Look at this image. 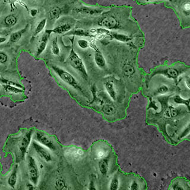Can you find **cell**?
Returning <instances> with one entry per match:
<instances>
[{
    "label": "cell",
    "mask_w": 190,
    "mask_h": 190,
    "mask_svg": "<svg viewBox=\"0 0 190 190\" xmlns=\"http://www.w3.org/2000/svg\"><path fill=\"white\" fill-rule=\"evenodd\" d=\"M68 61L71 67L78 71L81 75L82 77L85 80L88 79V74L85 64L76 52L73 47L71 48V51L68 56Z\"/></svg>",
    "instance_id": "obj_1"
},
{
    "label": "cell",
    "mask_w": 190,
    "mask_h": 190,
    "mask_svg": "<svg viewBox=\"0 0 190 190\" xmlns=\"http://www.w3.org/2000/svg\"><path fill=\"white\" fill-rule=\"evenodd\" d=\"M52 68L53 71L56 72V74L60 77V79L63 80L64 82H65L71 87L82 92V89L79 83L70 72L56 65H53L52 67Z\"/></svg>",
    "instance_id": "obj_2"
},
{
    "label": "cell",
    "mask_w": 190,
    "mask_h": 190,
    "mask_svg": "<svg viewBox=\"0 0 190 190\" xmlns=\"http://www.w3.org/2000/svg\"><path fill=\"white\" fill-rule=\"evenodd\" d=\"M28 171L31 181L36 186L39 182V172L36 161L32 156H28Z\"/></svg>",
    "instance_id": "obj_3"
},
{
    "label": "cell",
    "mask_w": 190,
    "mask_h": 190,
    "mask_svg": "<svg viewBox=\"0 0 190 190\" xmlns=\"http://www.w3.org/2000/svg\"><path fill=\"white\" fill-rule=\"evenodd\" d=\"M98 25L102 28L107 30H117L121 27V24L115 17L108 16L102 18L99 22Z\"/></svg>",
    "instance_id": "obj_4"
},
{
    "label": "cell",
    "mask_w": 190,
    "mask_h": 190,
    "mask_svg": "<svg viewBox=\"0 0 190 190\" xmlns=\"http://www.w3.org/2000/svg\"><path fill=\"white\" fill-rule=\"evenodd\" d=\"M185 71V69H178L174 67H169L166 68L165 69L162 70H158L156 71H154L152 74L151 77H154L155 75L160 74L164 76L168 79H172L176 80L180 74H181L184 71Z\"/></svg>",
    "instance_id": "obj_5"
},
{
    "label": "cell",
    "mask_w": 190,
    "mask_h": 190,
    "mask_svg": "<svg viewBox=\"0 0 190 190\" xmlns=\"http://www.w3.org/2000/svg\"><path fill=\"white\" fill-rule=\"evenodd\" d=\"M35 139L36 142H38L42 146L47 147L48 149L51 151H56V146L55 143L53 142L52 138H50V137L46 133L42 131L36 132Z\"/></svg>",
    "instance_id": "obj_6"
},
{
    "label": "cell",
    "mask_w": 190,
    "mask_h": 190,
    "mask_svg": "<svg viewBox=\"0 0 190 190\" xmlns=\"http://www.w3.org/2000/svg\"><path fill=\"white\" fill-rule=\"evenodd\" d=\"M32 146L36 153L39 156L40 158L43 159L47 162H51L52 160V158L51 154L50 153L49 151L45 147V146L36 142H32Z\"/></svg>",
    "instance_id": "obj_7"
},
{
    "label": "cell",
    "mask_w": 190,
    "mask_h": 190,
    "mask_svg": "<svg viewBox=\"0 0 190 190\" xmlns=\"http://www.w3.org/2000/svg\"><path fill=\"white\" fill-rule=\"evenodd\" d=\"M32 134H33L32 130H31L28 131L27 132H26L23 137L20 143L19 144V149L21 152L22 156L23 158L24 157V155L31 144V140H32Z\"/></svg>",
    "instance_id": "obj_8"
},
{
    "label": "cell",
    "mask_w": 190,
    "mask_h": 190,
    "mask_svg": "<svg viewBox=\"0 0 190 190\" xmlns=\"http://www.w3.org/2000/svg\"><path fill=\"white\" fill-rule=\"evenodd\" d=\"M51 33L49 30H46L45 33L43 35L41 39L40 40L38 46H37V51L36 52V56H39L44 52L47 47L48 40L49 39V37Z\"/></svg>",
    "instance_id": "obj_9"
},
{
    "label": "cell",
    "mask_w": 190,
    "mask_h": 190,
    "mask_svg": "<svg viewBox=\"0 0 190 190\" xmlns=\"http://www.w3.org/2000/svg\"><path fill=\"white\" fill-rule=\"evenodd\" d=\"M75 11L77 13L89 16H99L103 12V11L101 9L91 8L88 7H80L76 8Z\"/></svg>",
    "instance_id": "obj_10"
},
{
    "label": "cell",
    "mask_w": 190,
    "mask_h": 190,
    "mask_svg": "<svg viewBox=\"0 0 190 190\" xmlns=\"http://www.w3.org/2000/svg\"><path fill=\"white\" fill-rule=\"evenodd\" d=\"M65 36H77L80 37H90L95 38V36L92 35L90 31L85 30L83 29H77L71 30L69 32L65 33Z\"/></svg>",
    "instance_id": "obj_11"
},
{
    "label": "cell",
    "mask_w": 190,
    "mask_h": 190,
    "mask_svg": "<svg viewBox=\"0 0 190 190\" xmlns=\"http://www.w3.org/2000/svg\"><path fill=\"white\" fill-rule=\"evenodd\" d=\"M95 51V56H94V60L96 65L100 68H105L106 65V60L104 58L102 52L100 51L98 48L94 49Z\"/></svg>",
    "instance_id": "obj_12"
},
{
    "label": "cell",
    "mask_w": 190,
    "mask_h": 190,
    "mask_svg": "<svg viewBox=\"0 0 190 190\" xmlns=\"http://www.w3.org/2000/svg\"><path fill=\"white\" fill-rule=\"evenodd\" d=\"M107 38H110V39H115L118 40L121 42H128L132 39V38L124 34L119 33L117 32H109Z\"/></svg>",
    "instance_id": "obj_13"
},
{
    "label": "cell",
    "mask_w": 190,
    "mask_h": 190,
    "mask_svg": "<svg viewBox=\"0 0 190 190\" xmlns=\"http://www.w3.org/2000/svg\"><path fill=\"white\" fill-rule=\"evenodd\" d=\"M72 29V25L69 23H64L56 26L54 29L49 30L51 33H54L57 34H63L66 33Z\"/></svg>",
    "instance_id": "obj_14"
},
{
    "label": "cell",
    "mask_w": 190,
    "mask_h": 190,
    "mask_svg": "<svg viewBox=\"0 0 190 190\" xmlns=\"http://www.w3.org/2000/svg\"><path fill=\"white\" fill-rule=\"evenodd\" d=\"M104 85L108 95L110 96V97L114 101H115L117 98V93L114 88V85L113 82L110 80H107L105 82Z\"/></svg>",
    "instance_id": "obj_15"
},
{
    "label": "cell",
    "mask_w": 190,
    "mask_h": 190,
    "mask_svg": "<svg viewBox=\"0 0 190 190\" xmlns=\"http://www.w3.org/2000/svg\"><path fill=\"white\" fill-rule=\"evenodd\" d=\"M17 172H18V165L14 166L12 173L10 175L8 179V185L13 188H15L16 182L17 180Z\"/></svg>",
    "instance_id": "obj_16"
},
{
    "label": "cell",
    "mask_w": 190,
    "mask_h": 190,
    "mask_svg": "<svg viewBox=\"0 0 190 190\" xmlns=\"http://www.w3.org/2000/svg\"><path fill=\"white\" fill-rule=\"evenodd\" d=\"M2 87L6 92L10 93V94L17 95V94L22 93L23 92V90L22 89L19 88L16 86H11V85H8L3 84Z\"/></svg>",
    "instance_id": "obj_17"
},
{
    "label": "cell",
    "mask_w": 190,
    "mask_h": 190,
    "mask_svg": "<svg viewBox=\"0 0 190 190\" xmlns=\"http://www.w3.org/2000/svg\"><path fill=\"white\" fill-rule=\"evenodd\" d=\"M27 27H26L25 28H24L23 29L17 32H14L13 33L10 37V41L12 43H16L19 41V40L21 39L23 34L24 32L26 31Z\"/></svg>",
    "instance_id": "obj_18"
},
{
    "label": "cell",
    "mask_w": 190,
    "mask_h": 190,
    "mask_svg": "<svg viewBox=\"0 0 190 190\" xmlns=\"http://www.w3.org/2000/svg\"><path fill=\"white\" fill-rule=\"evenodd\" d=\"M122 71L126 77H131L134 74L135 70L133 65H131V64L127 63L124 65L122 68Z\"/></svg>",
    "instance_id": "obj_19"
},
{
    "label": "cell",
    "mask_w": 190,
    "mask_h": 190,
    "mask_svg": "<svg viewBox=\"0 0 190 190\" xmlns=\"http://www.w3.org/2000/svg\"><path fill=\"white\" fill-rule=\"evenodd\" d=\"M99 167L101 173L103 175H105L107 174L109 169L108 165V160L107 159L103 158L101 159L99 163Z\"/></svg>",
    "instance_id": "obj_20"
},
{
    "label": "cell",
    "mask_w": 190,
    "mask_h": 190,
    "mask_svg": "<svg viewBox=\"0 0 190 190\" xmlns=\"http://www.w3.org/2000/svg\"><path fill=\"white\" fill-rule=\"evenodd\" d=\"M4 22L7 27H13L17 23V18L14 15H8L6 17Z\"/></svg>",
    "instance_id": "obj_21"
},
{
    "label": "cell",
    "mask_w": 190,
    "mask_h": 190,
    "mask_svg": "<svg viewBox=\"0 0 190 190\" xmlns=\"http://www.w3.org/2000/svg\"><path fill=\"white\" fill-rule=\"evenodd\" d=\"M61 9L58 7H53L49 11V17L51 19H58L61 14Z\"/></svg>",
    "instance_id": "obj_22"
},
{
    "label": "cell",
    "mask_w": 190,
    "mask_h": 190,
    "mask_svg": "<svg viewBox=\"0 0 190 190\" xmlns=\"http://www.w3.org/2000/svg\"><path fill=\"white\" fill-rule=\"evenodd\" d=\"M47 19H43L41 21H40L39 23L38 24V25H37V26L35 29V33H34L35 36L39 34L40 33L42 32V31L45 29L46 24H47Z\"/></svg>",
    "instance_id": "obj_23"
},
{
    "label": "cell",
    "mask_w": 190,
    "mask_h": 190,
    "mask_svg": "<svg viewBox=\"0 0 190 190\" xmlns=\"http://www.w3.org/2000/svg\"><path fill=\"white\" fill-rule=\"evenodd\" d=\"M52 52L54 56H58L60 54V48L58 44V38H56L52 42Z\"/></svg>",
    "instance_id": "obj_24"
},
{
    "label": "cell",
    "mask_w": 190,
    "mask_h": 190,
    "mask_svg": "<svg viewBox=\"0 0 190 190\" xmlns=\"http://www.w3.org/2000/svg\"><path fill=\"white\" fill-rule=\"evenodd\" d=\"M1 81L2 83V84H5V85H11V86H16L20 89H23V86L19 84V83L16 82L14 81H11L10 80L6 79H2L1 80Z\"/></svg>",
    "instance_id": "obj_25"
},
{
    "label": "cell",
    "mask_w": 190,
    "mask_h": 190,
    "mask_svg": "<svg viewBox=\"0 0 190 190\" xmlns=\"http://www.w3.org/2000/svg\"><path fill=\"white\" fill-rule=\"evenodd\" d=\"M175 102L178 104H184L186 106H187L188 108H189V104H190V101L189 99H184L181 97L180 96H175L174 99Z\"/></svg>",
    "instance_id": "obj_26"
},
{
    "label": "cell",
    "mask_w": 190,
    "mask_h": 190,
    "mask_svg": "<svg viewBox=\"0 0 190 190\" xmlns=\"http://www.w3.org/2000/svg\"><path fill=\"white\" fill-rule=\"evenodd\" d=\"M68 153L73 158H78L79 156H82L83 154V151L81 149H71L68 151Z\"/></svg>",
    "instance_id": "obj_27"
},
{
    "label": "cell",
    "mask_w": 190,
    "mask_h": 190,
    "mask_svg": "<svg viewBox=\"0 0 190 190\" xmlns=\"http://www.w3.org/2000/svg\"><path fill=\"white\" fill-rule=\"evenodd\" d=\"M77 45L81 49H86L90 47V42L86 39H79L77 41Z\"/></svg>",
    "instance_id": "obj_28"
},
{
    "label": "cell",
    "mask_w": 190,
    "mask_h": 190,
    "mask_svg": "<svg viewBox=\"0 0 190 190\" xmlns=\"http://www.w3.org/2000/svg\"><path fill=\"white\" fill-rule=\"evenodd\" d=\"M110 190H117L119 188V180L117 176H115L111 180L110 184Z\"/></svg>",
    "instance_id": "obj_29"
},
{
    "label": "cell",
    "mask_w": 190,
    "mask_h": 190,
    "mask_svg": "<svg viewBox=\"0 0 190 190\" xmlns=\"http://www.w3.org/2000/svg\"><path fill=\"white\" fill-rule=\"evenodd\" d=\"M103 112L107 115H111L114 112V108L111 105H106L103 107Z\"/></svg>",
    "instance_id": "obj_30"
},
{
    "label": "cell",
    "mask_w": 190,
    "mask_h": 190,
    "mask_svg": "<svg viewBox=\"0 0 190 190\" xmlns=\"http://www.w3.org/2000/svg\"><path fill=\"white\" fill-rule=\"evenodd\" d=\"M158 93L160 95H163L169 92V88L166 85H161L158 89Z\"/></svg>",
    "instance_id": "obj_31"
},
{
    "label": "cell",
    "mask_w": 190,
    "mask_h": 190,
    "mask_svg": "<svg viewBox=\"0 0 190 190\" xmlns=\"http://www.w3.org/2000/svg\"><path fill=\"white\" fill-rule=\"evenodd\" d=\"M65 186V182L62 180H58L56 182V188L58 190H62Z\"/></svg>",
    "instance_id": "obj_32"
},
{
    "label": "cell",
    "mask_w": 190,
    "mask_h": 190,
    "mask_svg": "<svg viewBox=\"0 0 190 190\" xmlns=\"http://www.w3.org/2000/svg\"><path fill=\"white\" fill-rule=\"evenodd\" d=\"M8 61V56L4 52L0 51V64H5Z\"/></svg>",
    "instance_id": "obj_33"
},
{
    "label": "cell",
    "mask_w": 190,
    "mask_h": 190,
    "mask_svg": "<svg viewBox=\"0 0 190 190\" xmlns=\"http://www.w3.org/2000/svg\"><path fill=\"white\" fill-rule=\"evenodd\" d=\"M182 9L184 10V11L185 12H187L188 13H189L190 10V4L188 2L185 3L183 6H182Z\"/></svg>",
    "instance_id": "obj_34"
},
{
    "label": "cell",
    "mask_w": 190,
    "mask_h": 190,
    "mask_svg": "<svg viewBox=\"0 0 190 190\" xmlns=\"http://www.w3.org/2000/svg\"><path fill=\"white\" fill-rule=\"evenodd\" d=\"M38 11L37 9H35V8H33L30 11V14L33 17L36 16L38 14Z\"/></svg>",
    "instance_id": "obj_35"
},
{
    "label": "cell",
    "mask_w": 190,
    "mask_h": 190,
    "mask_svg": "<svg viewBox=\"0 0 190 190\" xmlns=\"http://www.w3.org/2000/svg\"><path fill=\"white\" fill-rule=\"evenodd\" d=\"M138 188V184H137V182H134L132 183V184L131 185L130 187V189L131 190H137Z\"/></svg>",
    "instance_id": "obj_36"
},
{
    "label": "cell",
    "mask_w": 190,
    "mask_h": 190,
    "mask_svg": "<svg viewBox=\"0 0 190 190\" xmlns=\"http://www.w3.org/2000/svg\"><path fill=\"white\" fill-rule=\"evenodd\" d=\"M104 155H105V153L103 151H99L97 152V156L99 158H103Z\"/></svg>",
    "instance_id": "obj_37"
},
{
    "label": "cell",
    "mask_w": 190,
    "mask_h": 190,
    "mask_svg": "<svg viewBox=\"0 0 190 190\" xmlns=\"http://www.w3.org/2000/svg\"><path fill=\"white\" fill-rule=\"evenodd\" d=\"M7 40V38L5 37H0V44L4 43Z\"/></svg>",
    "instance_id": "obj_38"
},
{
    "label": "cell",
    "mask_w": 190,
    "mask_h": 190,
    "mask_svg": "<svg viewBox=\"0 0 190 190\" xmlns=\"http://www.w3.org/2000/svg\"><path fill=\"white\" fill-rule=\"evenodd\" d=\"M185 83H186V85H187V87H188V89H190V83H189V80H186V81H185Z\"/></svg>",
    "instance_id": "obj_39"
},
{
    "label": "cell",
    "mask_w": 190,
    "mask_h": 190,
    "mask_svg": "<svg viewBox=\"0 0 190 190\" xmlns=\"http://www.w3.org/2000/svg\"><path fill=\"white\" fill-rule=\"evenodd\" d=\"M147 1H150V0H147Z\"/></svg>",
    "instance_id": "obj_40"
},
{
    "label": "cell",
    "mask_w": 190,
    "mask_h": 190,
    "mask_svg": "<svg viewBox=\"0 0 190 190\" xmlns=\"http://www.w3.org/2000/svg\"><path fill=\"white\" fill-rule=\"evenodd\" d=\"M39 1H40V0H39Z\"/></svg>",
    "instance_id": "obj_41"
}]
</instances>
